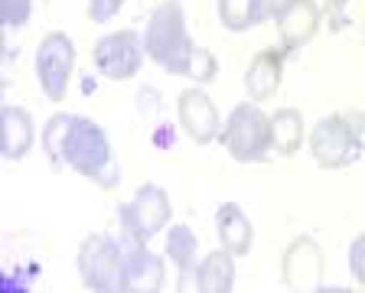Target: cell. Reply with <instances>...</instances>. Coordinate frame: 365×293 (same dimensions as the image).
Instances as JSON below:
<instances>
[{
    "label": "cell",
    "instance_id": "1",
    "mask_svg": "<svg viewBox=\"0 0 365 293\" xmlns=\"http://www.w3.org/2000/svg\"><path fill=\"white\" fill-rule=\"evenodd\" d=\"M147 53L173 76H190L196 82H212L215 59L202 49H196L186 33V16L176 0L160 4L147 26Z\"/></svg>",
    "mask_w": 365,
    "mask_h": 293
},
{
    "label": "cell",
    "instance_id": "2",
    "mask_svg": "<svg viewBox=\"0 0 365 293\" xmlns=\"http://www.w3.org/2000/svg\"><path fill=\"white\" fill-rule=\"evenodd\" d=\"M66 160L76 166L78 173L91 176L105 189L118 186V166L111 157V143L98 130V124L88 118H76L66 137Z\"/></svg>",
    "mask_w": 365,
    "mask_h": 293
},
{
    "label": "cell",
    "instance_id": "3",
    "mask_svg": "<svg viewBox=\"0 0 365 293\" xmlns=\"http://www.w3.org/2000/svg\"><path fill=\"white\" fill-rule=\"evenodd\" d=\"M222 140H225L228 153L242 163L261 160L271 147V118L255 105H238L222 130Z\"/></svg>",
    "mask_w": 365,
    "mask_h": 293
},
{
    "label": "cell",
    "instance_id": "4",
    "mask_svg": "<svg viewBox=\"0 0 365 293\" xmlns=\"http://www.w3.org/2000/svg\"><path fill=\"white\" fill-rule=\"evenodd\" d=\"M310 150L319 166L339 170V166H349L362 153V137H359L356 124L349 118H327L313 130Z\"/></svg>",
    "mask_w": 365,
    "mask_h": 293
},
{
    "label": "cell",
    "instance_id": "5",
    "mask_svg": "<svg viewBox=\"0 0 365 293\" xmlns=\"http://www.w3.org/2000/svg\"><path fill=\"white\" fill-rule=\"evenodd\" d=\"M78 271L95 290H124V257L111 238L91 235L78 251Z\"/></svg>",
    "mask_w": 365,
    "mask_h": 293
},
{
    "label": "cell",
    "instance_id": "6",
    "mask_svg": "<svg viewBox=\"0 0 365 293\" xmlns=\"http://www.w3.org/2000/svg\"><path fill=\"white\" fill-rule=\"evenodd\" d=\"M170 218V199L163 189L157 186H144L137 192L134 205H124L121 209V228L124 238L130 245H147L150 235H157L160 228L167 225Z\"/></svg>",
    "mask_w": 365,
    "mask_h": 293
},
{
    "label": "cell",
    "instance_id": "7",
    "mask_svg": "<svg viewBox=\"0 0 365 293\" xmlns=\"http://www.w3.org/2000/svg\"><path fill=\"white\" fill-rule=\"evenodd\" d=\"M72 62H76V49H72V43H68L62 33H53V36L43 39L39 56H36V68H39L43 91L53 98V101H62V98H66Z\"/></svg>",
    "mask_w": 365,
    "mask_h": 293
},
{
    "label": "cell",
    "instance_id": "8",
    "mask_svg": "<svg viewBox=\"0 0 365 293\" xmlns=\"http://www.w3.org/2000/svg\"><path fill=\"white\" fill-rule=\"evenodd\" d=\"M95 66L108 78H130L140 68V39L134 30H121L114 36H105L95 46Z\"/></svg>",
    "mask_w": 365,
    "mask_h": 293
},
{
    "label": "cell",
    "instance_id": "9",
    "mask_svg": "<svg viewBox=\"0 0 365 293\" xmlns=\"http://www.w3.org/2000/svg\"><path fill=\"white\" fill-rule=\"evenodd\" d=\"M180 120L186 134L199 143H209L215 134H219V108L205 91L192 88L180 95Z\"/></svg>",
    "mask_w": 365,
    "mask_h": 293
},
{
    "label": "cell",
    "instance_id": "10",
    "mask_svg": "<svg viewBox=\"0 0 365 293\" xmlns=\"http://www.w3.org/2000/svg\"><path fill=\"white\" fill-rule=\"evenodd\" d=\"M284 280L294 287H317L323 280V251L310 238H300L284 255Z\"/></svg>",
    "mask_w": 365,
    "mask_h": 293
},
{
    "label": "cell",
    "instance_id": "11",
    "mask_svg": "<svg viewBox=\"0 0 365 293\" xmlns=\"http://www.w3.org/2000/svg\"><path fill=\"white\" fill-rule=\"evenodd\" d=\"M317 7L313 0H290L287 7L277 14V26H281V39L290 46H304L307 39L317 33Z\"/></svg>",
    "mask_w": 365,
    "mask_h": 293
},
{
    "label": "cell",
    "instance_id": "12",
    "mask_svg": "<svg viewBox=\"0 0 365 293\" xmlns=\"http://www.w3.org/2000/svg\"><path fill=\"white\" fill-rule=\"evenodd\" d=\"M163 284V264L144 245H134L124 257V290H160Z\"/></svg>",
    "mask_w": 365,
    "mask_h": 293
},
{
    "label": "cell",
    "instance_id": "13",
    "mask_svg": "<svg viewBox=\"0 0 365 293\" xmlns=\"http://www.w3.org/2000/svg\"><path fill=\"white\" fill-rule=\"evenodd\" d=\"M281 85V56L274 49H264L261 56H255V62L248 66V76H245V88L255 101H264L277 91Z\"/></svg>",
    "mask_w": 365,
    "mask_h": 293
},
{
    "label": "cell",
    "instance_id": "14",
    "mask_svg": "<svg viewBox=\"0 0 365 293\" xmlns=\"http://www.w3.org/2000/svg\"><path fill=\"white\" fill-rule=\"evenodd\" d=\"M0 124H4V134H0V147H4V153L7 157H23V153L30 150L33 143V120L26 111H20V108H4V118H0Z\"/></svg>",
    "mask_w": 365,
    "mask_h": 293
},
{
    "label": "cell",
    "instance_id": "15",
    "mask_svg": "<svg viewBox=\"0 0 365 293\" xmlns=\"http://www.w3.org/2000/svg\"><path fill=\"white\" fill-rule=\"evenodd\" d=\"M215 225H219V238H222V245H225V251H232V255H248L251 225L238 205H222Z\"/></svg>",
    "mask_w": 365,
    "mask_h": 293
},
{
    "label": "cell",
    "instance_id": "16",
    "mask_svg": "<svg viewBox=\"0 0 365 293\" xmlns=\"http://www.w3.org/2000/svg\"><path fill=\"white\" fill-rule=\"evenodd\" d=\"M235 280V264H232V251H212V255L202 261L196 274V287L199 290H212V293H222L232 287Z\"/></svg>",
    "mask_w": 365,
    "mask_h": 293
},
{
    "label": "cell",
    "instance_id": "17",
    "mask_svg": "<svg viewBox=\"0 0 365 293\" xmlns=\"http://www.w3.org/2000/svg\"><path fill=\"white\" fill-rule=\"evenodd\" d=\"M300 143H304V120H300V114L297 111H277L271 118V147L277 153H284V157H290V153L300 150Z\"/></svg>",
    "mask_w": 365,
    "mask_h": 293
},
{
    "label": "cell",
    "instance_id": "18",
    "mask_svg": "<svg viewBox=\"0 0 365 293\" xmlns=\"http://www.w3.org/2000/svg\"><path fill=\"white\" fill-rule=\"evenodd\" d=\"M219 16L228 30H248L261 20V0H219Z\"/></svg>",
    "mask_w": 365,
    "mask_h": 293
},
{
    "label": "cell",
    "instance_id": "19",
    "mask_svg": "<svg viewBox=\"0 0 365 293\" xmlns=\"http://www.w3.org/2000/svg\"><path fill=\"white\" fill-rule=\"evenodd\" d=\"M167 255L180 264L182 274H190L192 264H196V235H192L186 225L170 228V235H167Z\"/></svg>",
    "mask_w": 365,
    "mask_h": 293
},
{
    "label": "cell",
    "instance_id": "20",
    "mask_svg": "<svg viewBox=\"0 0 365 293\" xmlns=\"http://www.w3.org/2000/svg\"><path fill=\"white\" fill-rule=\"evenodd\" d=\"M72 120L68 114H56L49 124H46V153L53 160L56 166L66 160V137H68V128H72Z\"/></svg>",
    "mask_w": 365,
    "mask_h": 293
},
{
    "label": "cell",
    "instance_id": "21",
    "mask_svg": "<svg viewBox=\"0 0 365 293\" xmlns=\"http://www.w3.org/2000/svg\"><path fill=\"white\" fill-rule=\"evenodd\" d=\"M0 16H4L10 26H20V23L30 16V0H0Z\"/></svg>",
    "mask_w": 365,
    "mask_h": 293
},
{
    "label": "cell",
    "instance_id": "22",
    "mask_svg": "<svg viewBox=\"0 0 365 293\" xmlns=\"http://www.w3.org/2000/svg\"><path fill=\"white\" fill-rule=\"evenodd\" d=\"M352 274H356L359 284H365V235H359L356 241H352Z\"/></svg>",
    "mask_w": 365,
    "mask_h": 293
},
{
    "label": "cell",
    "instance_id": "23",
    "mask_svg": "<svg viewBox=\"0 0 365 293\" xmlns=\"http://www.w3.org/2000/svg\"><path fill=\"white\" fill-rule=\"evenodd\" d=\"M124 0H91L88 4V14L95 16V20H108V16H114L118 10H121Z\"/></svg>",
    "mask_w": 365,
    "mask_h": 293
},
{
    "label": "cell",
    "instance_id": "24",
    "mask_svg": "<svg viewBox=\"0 0 365 293\" xmlns=\"http://www.w3.org/2000/svg\"><path fill=\"white\" fill-rule=\"evenodd\" d=\"M287 4L290 0H261V20H264V16H277Z\"/></svg>",
    "mask_w": 365,
    "mask_h": 293
},
{
    "label": "cell",
    "instance_id": "25",
    "mask_svg": "<svg viewBox=\"0 0 365 293\" xmlns=\"http://www.w3.org/2000/svg\"><path fill=\"white\" fill-rule=\"evenodd\" d=\"M329 4H333V7H339V4H346V0H329Z\"/></svg>",
    "mask_w": 365,
    "mask_h": 293
}]
</instances>
